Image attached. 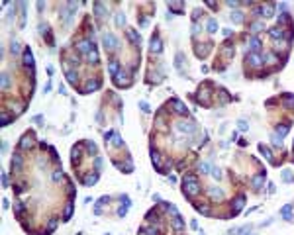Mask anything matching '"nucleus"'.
<instances>
[{"label":"nucleus","mask_w":294,"mask_h":235,"mask_svg":"<svg viewBox=\"0 0 294 235\" xmlns=\"http://www.w3.org/2000/svg\"><path fill=\"white\" fill-rule=\"evenodd\" d=\"M183 186H184V192L188 196H194L198 190H200V186H198V180L194 178V176H184V180H183Z\"/></svg>","instance_id":"nucleus-1"},{"label":"nucleus","mask_w":294,"mask_h":235,"mask_svg":"<svg viewBox=\"0 0 294 235\" xmlns=\"http://www.w3.org/2000/svg\"><path fill=\"white\" fill-rule=\"evenodd\" d=\"M77 49H78L81 53H86V55H90V53L94 51V43H92L90 39H81V41L77 43Z\"/></svg>","instance_id":"nucleus-2"},{"label":"nucleus","mask_w":294,"mask_h":235,"mask_svg":"<svg viewBox=\"0 0 294 235\" xmlns=\"http://www.w3.org/2000/svg\"><path fill=\"white\" fill-rule=\"evenodd\" d=\"M102 43H104L108 49H116V47H118V39H116V35H112V34H106L104 38H102Z\"/></svg>","instance_id":"nucleus-3"},{"label":"nucleus","mask_w":294,"mask_h":235,"mask_svg":"<svg viewBox=\"0 0 294 235\" xmlns=\"http://www.w3.org/2000/svg\"><path fill=\"white\" fill-rule=\"evenodd\" d=\"M177 127H179V131H183V133H194V131H196V126H194V123H184V122H180Z\"/></svg>","instance_id":"nucleus-4"},{"label":"nucleus","mask_w":294,"mask_h":235,"mask_svg":"<svg viewBox=\"0 0 294 235\" xmlns=\"http://www.w3.org/2000/svg\"><path fill=\"white\" fill-rule=\"evenodd\" d=\"M22 163H24V159H22V155H20V153H14V155H12V171H20Z\"/></svg>","instance_id":"nucleus-5"},{"label":"nucleus","mask_w":294,"mask_h":235,"mask_svg":"<svg viewBox=\"0 0 294 235\" xmlns=\"http://www.w3.org/2000/svg\"><path fill=\"white\" fill-rule=\"evenodd\" d=\"M247 61H249L253 67H259V65L263 63V57L257 55V53H249V55H247Z\"/></svg>","instance_id":"nucleus-6"},{"label":"nucleus","mask_w":294,"mask_h":235,"mask_svg":"<svg viewBox=\"0 0 294 235\" xmlns=\"http://www.w3.org/2000/svg\"><path fill=\"white\" fill-rule=\"evenodd\" d=\"M261 14H265V18H273V16H275V6H273V4L261 6Z\"/></svg>","instance_id":"nucleus-7"},{"label":"nucleus","mask_w":294,"mask_h":235,"mask_svg":"<svg viewBox=\"0 0 294 235\" xmlns=\"http://www.w3.org/2000/svg\"><path fill=\"white\" fill-rule=\"evenodd\" d=\"M161 49H163V43H161L159 35H155V38H151V51H155V53H161Z\"/></svg>","instance_id":"nucleus-8"},{"label":"nucleus","mask_w":294,"mask_h":235,"mask_svg":"<svg viewBox=\"0 0 294 235\" xmlns=\"http://www.w3.org/2000/svg\"><path fill=\"white\" fill-rule=\"evenodd\" d=\"M24 65H26V67H34V55H31L30 49L24 51Z\"/></svg>","instance_id":"nucleus-9"},{"label":"nucleus","mask_w":294,"mask_h":235,"mask_svg":"<svg viewBox=\"0 0 294 235\" xmlns=\"http://www.w3.org/2000/svg\"><path fill=\"white\" fill-rule=\"evenodd\" d=\"M269 35H271L273 39H282L284 38V31L280 30V28H273V30L269 31Z\"/></svg>","instance_id":"nucleus-10"},{"label":"nucleus","mask_w":294,"mask_h":235,"mask_svg":"<svg viewBox=\"0 0 294 235\" xmlns=\"http://www.w3.org/2000/svg\"><path fill=\"white\" fill-rule=\"evenodd\" d=\"M94 12H96L98 18H104L106 16V8L102 6V2H94Z\"/></svg>","instance_id":"nucleus-11"},{"label":"nucleus","mask_w":294,"mask_h":235,"mask_svg":"<svg viewBox=\"0 0 294 235\" xmlns=\"http://www.w3.org/2000/svg\"><path fill=\"white\" fill-rule=\"evenodd\" d=\"M173 227L177 229V231H183V227H184V221L180 220V216H177V217H173Z\"/></svg>","instance_id":"nucleus-12"},{"label":"nucleus","mask_w":294,"mask_h":235,"mask_svg":"<svg viewBox=\"0 0 294 235\" xmlns=\"http://www.w3.org/2000/svg\"><path fill=\"white\" fill-rule=\"evenodd\" d=\"M243 204H245V196H239V198H237V200H235V202H233V214H237V212H239V210H241V208H243Z\"/></svg>","instance_id":"nucleus-13"},{"label":"nucleus","mask_w":294,"mask_h":235,"mask_svg":"<svg viewBox=\"0 0 294 235\" xmlns=\"http://www.w3.org/2000/svg\"><path fill=\"white\" fill-rule=\"evenodd\" d=\"M265 176H267V175H265V171H263V172H259V175L255 176V178H253V188H261V184H263Z\"/></svg>","instance_id":"nucleus-14"},{"label":"nucleus","mask_w":294,"mask_h":235,"mask_svg":"<svg viewBox=\"0 0 294 235\" xmlns=\"http://www.w3.org/2000/svg\"><path fill=\"white\" fill-rule=\"evenodd\" d=\"M173 108H175V112H177V114H184V112H186L184 104H183L180 100H173Z\"/></svg>","instance_id":"nucleus-15"},{"label":"nucleus","mask_w":294,"mask_h":235,"mask_svg":"<svg viewBox=\"0 0 294 235\" xmlns=\"http://www.w3.org/2000/svg\"><path fill=\"white\" fill-rule=\"evenodd\" d=\"M151 161H153V165L157 167V171H161V155L157 153V151H151Z\"/></svg>","instance_id":"nucleus-16"},{"label":"nucleus","mask_w":294,"mask_h":235,"mask_svg":"<svg viewBox=\"0 0 294 235\" xmlns=\"http://www.w3.org/2000/svg\"><path fill=\"white\" fill-rule=\"evenodd\" d=\"M249 47H251V51H259V47H261V39L259 38H251L249 39Z\"/></svg>","instance_id":"nucleus-17"},{"label":"nucleus","mask_w":294,"mask_h":235,"mask_svg":"<svg viewBox=\"0 0 294 235\" xmlns=\"http://www.w3.org/2000/svg\"><path fill=\"white\" fill-rule=\"evenodd\" d=\"M108 69H110V75H112V77H116V75L120 73V65H118V61H110Z\"/></svg>","instance_id":"nucleus-18"},{"label":"nucleus","mask_w":294,"mask_h":235,"mask_svg":"<svg viewBox=\"0 0 294 235\" xmlns=\"http://www.w3.org/2000/svg\"><path fill=\"white\" fill-rule=\"evenodd\" d=\"M206 28H208V31H210V34H216V31H218V22H216V20H208V24H206Z\"/></svg>","instance_id":"nucleus-19"},{"label":"nucleus","mask_w":294,"mask_h":235,"mask_svg":"<svg viewBox=\"0 0 294 235\" xmlns=\"http://www.w3.org/2000/svg\"><path fill=\"white\" fill-rule=\"evenodd\" d=\"M65 77H67V80L71 82V84H74V82H77V78H78L77 71H67V73H65Z\"/></svg>","instance_id":"nucleus-20"},{"label":"nucleus","mask_w":294,"mask_h":235,"mask_svg":"<svg viewBox=\"0 0 294 235\" xmlns=\"http://www.w3.org/2000/svg\"><path fill=\"white\" fill-rule=\"evenodd\" d=\"M259 151L265 155V159H269V161H273V153H271V149L269 147H265V145H259Z\"/></svg>","instance_id":"nucleus-21"},{"label":"nucleus","mask_w":294,"mask_h":235,"mask_svg":"<svg viewBox=\"0 0 294 235\" xmlns=\"http://www.w3.org/2000/svg\"><path fill=\"white\" fill-rule=\"evenodd\" d=\"M231 22H233V24H241L243 22V14H241V12H233V14H231Z\"/></svg>","instance_id":"nucleus-22"},{"label":"nucleus","mask_w":294,"mask_h":235,"mask_svg":"<svg viewBox=\"0 0 294 235\" xmlns=\"http://www.w3.org/2000/svg\"><path fill=\"white\" fill-rule=\"evenodd\" d=\"M30 145H31V137H30V135H24V137H22V143H20V147H22V149H28Z\"/></svg>","instance_id":"nucleus-23"},{"label":"nucleus","mask_w":294,"mask_h":235,"mask_svg":"<svg viewBox=\"0 0 294 235\" xmlns=\"http://www.w3.org/2000/svg\"><path fill=\"white\" fill-rule=\"evenodd\" d=\"M210 196H212V198H218V200H220V198H223V192L220 190V188H210Z\"/></svg>","instance_id":"nucleus-24"},{"label":"nucleus","mask_w":294,"mask_h":235,"mask_svg":"<svg viewBox=\"0 0 294 235\" xmlns=\"http://www.w3.org/2000/svg\"><path fill=\"white\" fill-rule=\"evenodd\" d=\"M127 38H130L131 41H134V43H139V39H141V38H139V34H135L134 30H130V31H127Z\"/></svg>","instance_id":"nucleus-25"},{"label":"nucleus","mask_w":294,"mask_h":235,"mask_svg":"<svg viewBox=\"0 0 294 235\" xmlns=\"http://www.w3.org/2000/svg\"><path fill=\"white\" fill-rule=\"evenodd\" d=\"M73 208H74V204H71V202H69L67 208H65V220H69V217L73 216Z\"/></svg>","instance_id":"nucleus-26"},{"label":"nucleus","mask_w":294,"mask_h":235,"mask_svg":"<svg viewBox=\"0 0 294 235\" xmlns=\"http://www.w3.org/2000/svg\"><path fill=\"white\" fill-rule=\"evenodd\" d=\"M126 78H127V75H126V73H124V71H120L118 75L114 77V80L118 82V84H122V80H126Z\"/></svg>","instance_id":"nucleus-27"},{"label":"nucleus","mask_w":294,"mask_h":235,"mask_svg":"<svg viewBox=\"0 0 294 235\" xmlns=\"http://www.w3.org/2000/svg\"><path fill=\"white\" fill-rule=\"evenodd\" d=\"M98 86H100V82H98V80H92V82H86V90H88V92H90V90H96V88H98Z\"/></svg>","instance_id":"nucleus-28"},{"label":"nucleus","mask_w":294,"mask_h":235,"mask_svg":"<svg viewBox=\"0 0 294 235\" xmlns=\"http://www.w3.org/2000/svg\"><path fill=\"white\" fill-rule=\"evenodd\" d=\"M290 208H292L290 204H286V206L282 208V212H280V214H282V217H286V220H290Z\"/></svg>","instance_id":"nucleus-29"},{"label":"nucleus","mask_w":294,"mask_h":235,"mask_svg":"<svg viewBox=\"0 0 294 235\" xmlns=\"http://www.w3.org/2000/svg\"><path fill=\"white\" fill-rule=\"evenodd\" d=\"M263 28H265L263 22H253L251 24V31H259V30H263Z\"/></svg>","instance_id":"nucleus-30"},{"label":"nucleus","mask_w":294,"mask_h":235,"mask_svg":"<svg viewBox=\"0 0 294 235\" xmlns=\"http://www.w3.org/2000/svg\"><path fill=\"white\" fill-rule=\"evenodd\" d=\"M116 24H118V26H124V24H126V16H124L122 12L116 14Z\"/></svg>","instance_id":"nucleus-31"},{"label":"nucleus","mask_w":294,"mask_h":235,"mask_svg":"<svg viewBox=\"0 0 294 235\" xmlns=\"http://www.w3.org/2000/svg\"><path fill=\"white\" fill-rule=\"evenodd\" d=\"M96 180H98V176H96V175H92V176H86V178H84V184H86V186H90V184H94Z\"/></svg>","instance_id":"nucleus-32"},{"label":"nucleus","mask_w":294,"mask_h":235,"mask_svg":"<svg viewBox=\"0 0 294 235\" xmlns=\"http://www.w3.org/2000/svg\"><path fill=\"white\" fill-rule=\"evenodd\" d=\"M112 143H114V147H120V145H122V137H120L118 133L112 135Z\"/></svg>","instance_id":"nucleus-33"},{"label":"nucleus","mask_w":294,"mask_h":235,"mask_svg":"<svg viewBox=\"0 0 294 235\" xmlns=\"http://www.w3.org/2000/svg\"><path fill=\"white\" fill-rule=\"evenodd\" d=\"M141 233H147V235H157V227H143Z\"/></svg>","instance_id":"nucleus-34"},{"label":"nucleus","mask_w":294,"mask_h":235,"mask_svg":"<svg viewBox=\"0 0 294 235\" xmlns=\"http://www.w3.org/2000/svg\"><path fill=\"white\" fill-rule=\"evenodd\" d=\"M263 61H267V63H275V55H273V53H267V55H263Z\"/></svg>","instance_id":"nucleus-35"},{"label":"nucleus","mask_w":294,"mask_h":235,"mask_svg":"<svg viewBox=\"0 0 294 235\" xmlns=\"http://www.w3.org/2000/svg\"><path fill=\"white\" fill-rule=\"evenodd\" d=\"M282 180H284V182H292V175H290V171H284V172H282Z\"/></svg>","instance_id":"nucleus-36"},{"label":"nucleus","mask_w":294,"mask_h":235,"mask_svg":"<svg viewBox=\"0 0 294 235\" xmlns=\"http://www.w3.org/2000/svg\"><path fill=\"white\" fill-rule=\"evenodd\" d=\"M8 86H10V78H8V75L4 73L2 75V88H8Z\"/></svg>","instance_id":"nucleus-37"},{"label":"nucleus","mask_w":294,"mask_h":235,"mask_svg":"<svg viewBox=\"0 0 294 235\" xmlns=\"http://www.w3.org/2000/svg\"><path fill=\"white\" fill-rule=\"evenodd\" d=\"M198 212H200V214H206V216H208V214H210V208H208V206H198Z\"/></svg>","instance_id":"nucleus-38"},{"label":"nucleus","mask_w":294,"mask_h":235,"mask_svg":"<svg viewBox=\"0 0 294 235\" xmlns=\"http://www.w3.org/2000/svg\"><path fill=\"white\" fill-rule=\"evenodd\" d=\"M237 126H239V129H241V131H245L247 127H249V126H247V122H245V119H239V122H237Z\"/></svg>","instance_id":"nucleus-39"},{"label":"nucleus","mask_w":294,"mask_h":235,"mask_svg":"<svg viewBox=\"0 0 294 235\" xmlns=\"http://www.w3.org/2000/svg\"><path fill=\"white\" fill-rule=\"evenodd\" d=\"M88 61H92V63H98V53H96V51H92V53L88 55Z\"/></svg>","instance_id":"nucleus-40"},{"label":"nucleus","mask_w":294,"mask_h":235,"mask_svg":"<svg viewBox=\"0 0 294 235\" xmlns=\"http://www.w3.org/2000/svg\"><path fill=\"white\" fill-rule=\"evenodd\" d=\"M51 178L55 180V182H57V180H61V178H63V175H61V171H55V172L51 175Z\"/></svg>","instance_id":"nucleus-41"},{"label":"nucleus","mask_w":294,"mask_h":235,"mask_svg":"<svg viewBox=\"0 0 294 235\" xmlns=\"http://www.w3.org/2000/svg\"><path fill=\"white\" fill-rule=\"evenodd\" d=\"M18 51H20V43H18V41H12V53L16 55Z\"/></svg>","instance_id":"nucleus-42"},{"label":"nucleus","mask_w":294,"mask_h":235,"mask_svg":"<svg viewBox=\"0 0 294 235\" xmlns=\"http://www.w3.org/2000/svg\"><path fill=\"white\" fill-rule=\"evenodd\" d=\"M212 176H214V178H218V180H220V178H222V172H220V168H212Z\"/></svg>","instance_id":"nucleus-43"},{"label":"nucleus","mask_w":294,"mask_h":235,"mask_svg":"<svg viewBox=\"0 0 294 235\" xmlns=\"http://www.w3.org/2000/svg\"><path fill=\"white\" fill-rule=\"evenodd\" d=\"M200 171H202V172H208V171H210V165H208V163H202V165H200Z\"/></svg>","instance_id":"nucleus-44"},{"label":"nucleus","mask_w":294,"mask_h":235,"mask_svg":"<svg viewBox=\"0 0 294 235\" xmlns=\"http://www.w3.org/2000/svg\"><path fill=\"white\" fill-rule=\"evenodd\" d=\"M78 155H81V147L73 149V161H74V159H78Z\"/></svg>","instance_id":"nucleus-45"},{"label":"nucleus","mask_w":294,"mask_h":235,"mask_svg":"<svg viewBox=\"0 0 294 235\" xmlns=\"http://www.w3.org/2000/svg\"><path fill=\"white\" fill-rule=\"evenodd\" d=\"M2 184H4V188L8 186V176H6V172H2Z\"/></svg>","instance_id":"nucleus-46"},{"label":"nucleus","mask_w":294,"mask_h":235,"mask_svg":"<svg viewBox=\"0 0 294 235\" xmlns=\"http://www.w3.org/2000/svg\"><path fill=\"white\" fill-rule=\"evenodd\" d=\"M8 122H10V118H8V116H6V114H2V126H6V123H8Z\"/></svg>","instance_id":"nucleus-47"},{"label":"nucleus","mask_w":294,"mask_h":235,"mask_svg":"<svg viewBox=\"0 0 294 235\" xmlns=\"http://www.w3.org/2000/svg\"><path fill=\"white\" fill-rule=\"evenodd\" d=\"M139 106H141V110H143V112H149V106H147V102H141Z\"/></svg>","instance_id":"nucleus-48"},{"label":"nucleus","mask_w":294,"mask_h":235,"mask_svg":"<svg viewBox=\"0 0 294 235\" xmlns=\"http://www.w3.org/2000/svg\"><path fill=\"white\" fill-rule=\"evenodd\" d=\"M34 122H37V123H43V116H35V118H34Z\"/></svg>","instance_id":"nucleus-49"},{"label":"nucleus","mask_w":294,"mask_h":235,"mask_svg":"<svg viewBox=\"0 0 294 235\" xmlns=\"http://www.w3.org/2000/svg\"><path fill=\"white\" fill-rule=\"evenodd\" d=\"M227 6H230V8H235V6H237V2H235V0H230V2H227Z\"/></svg>","instance_id":"nucleus-50"},{"label":"nucleus","mask_w":294,"mask_h":235,"mask_svg":"<svg viewBox=\"0 0 294 235\" xmlns=\"http://www.w3.org/2000/svg\"><path fill=\"white\" fill-rule=\"evenodd\" d=\"M55 225H57V221H55V220L49 221V227H51V229H55Z\"/></svg>","instance_id":"nucleus-51"}]
</instances>
